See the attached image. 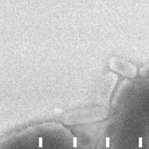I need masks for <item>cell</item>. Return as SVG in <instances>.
Wrapping results in <instances>:
<instances>
[{
  "label": "cell",
  "instance_id": "obj_4",
  "mask_svg": "<svg viewBox=\"0 0 149 149\" xmlns=\"http://www.w3.org/2000/svg\"><path fill=\"white\" fill-rule=\"evenodd\" d=\"M139 147H140V148H142V147H143V139H142V138H139Z\"/></svg>",
  "mask_w": 149,
  "mask_h": 149
},
{
  "label": "cell",
  "instance_id": "obj_3",
  "mask_svg": "<svg viewBox=\"0 0 149 149\" xmlns=\"http://www.w3.org/2000/svg\"><path fill=\"white\" fill-rule=\"evenodd\" d=\"M109 146H110V139L109 138H106V147L109 148Z\"/></svg>",
  "mask_w": 149,
  "mask_h": 149
},
{
  "label": "cell",
  "instance_id": "obj_1",
  "mask_svg": "<svg viewBox=\"0 0 149 149\" xmlns=\"http://www.w3.org/2000/svg\"><path fill=\"white\" fill-rule=\"evenodd\" d=\"M73 146H74V148H77V138H74V139H73Z\"/></svg>",
  "mask_w": 149,
  "mask_h": 149
},
{
  "label": "cell",
  "instance_id": "obj_2",
  "mask_svg": "<svg viewBox=\"0 0 149 149\" xmlns=\"http://www.w3.org/2000/svg\"><path fill=\"white\" fill-rule=\"evenodd\" d=\"M39 146L40 147V148H42V147L43 146V139H42V138H39Z\"/></svg>",
  "mask_w": 149,
  "mask_h": 149
}]
</instances>
